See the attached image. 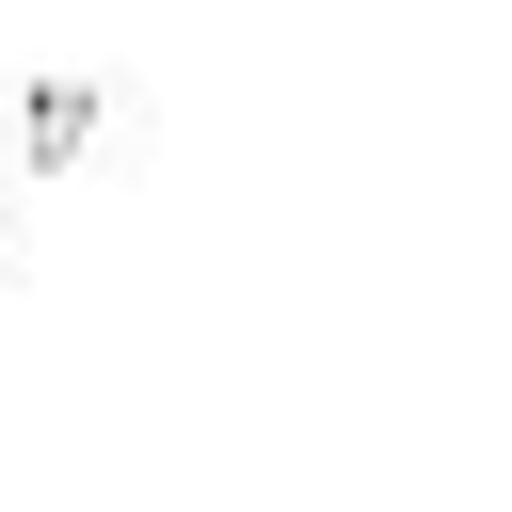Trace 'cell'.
<instances>
[{"label":"cell","instance_id":"1","mask_svg":"<svg viewBox=\"0 0 512 512\" xmlns=\"http://www.w3.org/2000/svg\"><path fill=\"white\" fill-rule=\"evenodd\" d=\"M0 176H16V144H0Z\"/></svg>","mask_w":512,"mask_h":512}]
</instances>
